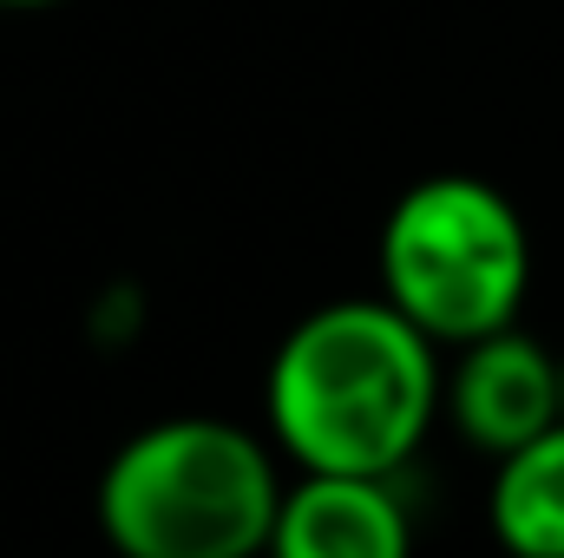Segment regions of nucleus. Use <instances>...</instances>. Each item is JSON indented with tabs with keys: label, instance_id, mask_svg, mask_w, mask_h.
Masks as SVG:
<instances>
[{
	"label": "nucleus",
	"instance_id": "20e7f679",
	"mask_svg": "<svg viewBox=\"0 0 564 558\" xmlns=\"http://www.w3.org/2000/svg\"><path fill=\"white\" fill-rule=\"evenodd\" d=\"M446 415L479 453H512L564 420V355L532 342L519 322L459 348L446 375Z\"/></svg>",
	"mask_w": 564,
	"mask_h": 558
},
{
	"label": "nucleus",
	"instance_id": "f257e3e1",
	"mask_svg": "<svg viewBox=\"0 0 564 558\" xmlns=\"http://www.w3.org/2000/svg\"><path fill=\"white\" fill-rule=\"evenodd\" d=\"M440 342L388 296L308 309L282 335L263 408L276 447L302 473L394 480L440 415Z\"/></svg>",
	"mask_w": 564,
	"mask_h": 558
},
{
	"label": "nucleus",
	"instance_id": "423d86ee",
	"mask_svg": "<svg viewBox=\"0 0 564 558\" xmlns=\"http://www.w3.org/2000/svg\"><path fill=\"white\" fill-rule=\"evenodd\" d=\"M486 513L512 558H564V420L499 453Z\"/></svg>",
	"mask_w": 564,
	"mask_h": 558
},
{
	"label": "nucleus",
	"instance_id": "39448f33",
	"mask_svg": "<svg viewBox=\"0 0 564 558\" xmlns=\"http://www.w3.org/2000/svg\"><path fill=\"white\" fill-rule=\"evenodd\" d=\"M270 558H414V526L375 473H302L282 493Z\"/></svg>",
	"mask_w": 564,
	"mask_h": 558
},
{
	"label": "nucleus",
	"instance_id": "f03ea898",
	"mask_svg": "<svg viewBox=\"0 0 564 558\" xmlns=\"http://www.w3.org/2000/svg\"><path fill=\"white\" fill-rule=\"evenodd\" d=\"M282 493L257 433L210 415L151 420L99 473V533L119 558H270Z\"/></svg>",
	"mask_w": 564,
	"mask_h": 558
},
{
	"label": "nucleus",
	"instance_id": "7ed1b4c3",
	"mask_svg": "<svg viewBox=\"0 0 564 558\" xmlns=\"http://www.w3.org/2000/svg\"><path fill=\"white\" fill-rule=\"evenodd\" d=\"M532 289V237L486 178L440 171L394 197L381 224V296L440 348H466L519 322Z\"/></svg>",
	"mask_w": 564,
	"mask_h": 558
},
{
	"label": "nucleus",
	"instance_id": "0eeeda50",
	"mask_svg": "<svg viewBox=\"0 0 564 558\" xmlns=\"http://www.w3.org/2000/svg\"><path fill=\"white\" fill-rule=\"evenodd\" d=\"M0 7H13V13H26V7H59V0H0Z\"/></svg>",
	"mask_w": 564,
	"mask_h": 558
}]
</instances>
